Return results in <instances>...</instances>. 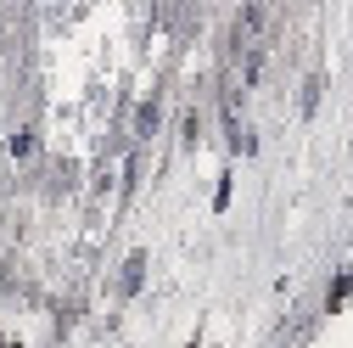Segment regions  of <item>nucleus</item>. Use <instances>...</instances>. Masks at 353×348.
Wrapping results in <instances>:
<instances>
[{"mask_svg":"<svg viewBox=\"0 0 353 348\" xmlns=\"http://www.w3.org/2000/svg\"><path fill=\"white\" fill-rule=\"evenodd\" d=\"M152 124H157V102H146V107H141V135H152Z\"/></svg>","mask_w":353,"mask_h":348,"instance_id":"7ed1b4c3","label":"nucleus"},{"mask_svg":"<svg viewBox=\"0 0 353 348\" xmlns=\"http://www.w3.org/2000/svg\"><path fill=\"white\" fill-rule=\"evenodd\" d=\"M141 276H146V253H129L123 281H118V287H123V298H135V292H141Z\"/></svg>","mask_w":353,"mask_h":348,"instance_id":"f257e3e1","label":"nucleus"},{"mask_svg":"<svg viewBox=\"0 0 353 348\" xmlns=\"http://www.w3.org/2000/svg\"><path fill=\"white\" fill-rule=\"evenodd\" d=\"M347 292H353V270H342V276L331 281V292H325V309H331V315H336L342 303H347Z\"/></svg>","mask_w":353,"mask_h":348,"instance_id":"f03ea898","label":"nucleus"},{"mask_svg":"<svg viewBox=\"0 0 353 348\" xmlns=\"http://www.w3.org/2000/svg\"><path fill=\"white\" fill-rule=\"evenodd\" d=\"M12 152H17V157H28V152H34V135H28V129H23V135H12Z\"/></svg>","mask_w":353,"mask_h":348,"instance_id":"20e7f679","label":"nucleus"}]
</instances>
